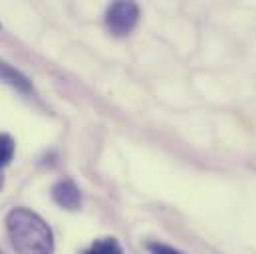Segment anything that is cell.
Returning <instances> with one entry per match:
<instances>
[{
  "label": "cell",
  "instance_id": "ba28073f",
  "mask_svg": "<svg viewBox=\"0 0 256 254\" xmlns=\"http://www.w3.org/2000/svg\"><path fill=\"white\" fill-rule=\"evenodd\" d=\"M2 183H4V179H2V173H0V189H2Z\"/></svg>",
  "mask_w": 256,
  "mask_h": 254
},
{
  "label": "cell",
  "instance_id": "8992f818",
  "mask_svg": "<svg viewBox=\"0 0 256 254\" xmlns=\"http://www.w3.org/2000/svg\"><path fill=\"white\" fill-rule=\"evenodd\" d=\"M14 157V139L6 133H0V169L6 167Z\"/></svg>",
  "mask_w": 256,
  "mask_h": 254
},
{
  "label": "cell",
  "instance_id": "5b68a950",
  "mask_svg": "<svg viewBox=\"0 0 256 254\" xmlns=\"http://www.w3.org/2000/svg\"><path fill=\"white\" fill-rule=\"evenodd\" d=\"M84 254H124V248L116 238L108 236V238H98Z\"/></svg>",
  "mask_w": 256,
  "mask_h": 254
},
{
  "label": "cell",
  "instance_id": "9c48e42d",
  "mask_svg": "<svg viewBox=\"0 0 256 254\" xmlns=\"http://www.w3.org/2000/svg\"><path fill=\"white\" fill-rule=\"evenodd\" d=\"M0 254H2V252H0Z\"/></svg>",
  "mask_w": 256,
  "mask_h": 254
},
{
  "label": "cell",
  "instance_id": "7a4b0ae2",
  "mask_svg": "<svg viewBox=\"0 0 256 254\" xmlns=\"http://www.w3.org/2000/svg\"><path fill=\"white\" fill-rule=\"evenodd\" d=\"M139 6L135 2H116L106 12V26L114 36H128L137 26Z\"/></svg>",
  "mask_w": 256,
  "mask_h": 254
},
{
  "label": "cell",
  "instance_id": "52a82bcc",
  "mask_svg": "<svg viewBox=\"0 0 256 254\" xmlns=\"http://www.w3.org/2000/svg\"><path fill=\"white\" fill-rule=\"evenodd\" d=\"M147 250L151 254H185L177 250V248H173V246H169V244H163V242H149Z\"/></svg>",
  "mask_w": 256,
  "mask_h": 254
},
{
  "label": "cell",
  "instance_id": "6da1fadb",
  "mask_svg": "<svg viewBox=\"0 0 256 254\" xmlns=\"http://www.w3.org/2000/svg\"><path fill=\"white\" fill-rule=\"evenodd\" d=\"M6 228L18 254H52L54 250L52 228L28 208H12L6 216Z\"/></svg>",
  "mask_w": 256,
  "mask_h": 254
},
{
  "label": "cell",
  "instance_id": "277c9868",
  "mask_svg": "<svg viewBox=\"0 0 256 254\" xmlns=\"http://www.w3.org/2000/svg\"><path fill=\"white\" fill-rule=\"evenodd\" d=\"M0 80L10 84L16 90H22V92H30L32 90V84H30V80L24 74H20L18 70H14L12 66H8L2 60H0Z\"/></svg>",
  "mask_w": 256,
  "mask_h": 254
},
{
  "label": "cell",
  "instance_id": "3957f363",
  "mask_svg": "<svg viewBox=\"0 0 256 254\" xmlns=\"http://www.w3.org/2000/svg\"><path fill=\"white\" fill-rule=\"evenodd\" d=\"M52 198L68 210H76L82 204V192L72 179H62L52 187Z\"/></svg>",
  "mask_w": 256,
  "mask_h": 254
}]
</instances>
